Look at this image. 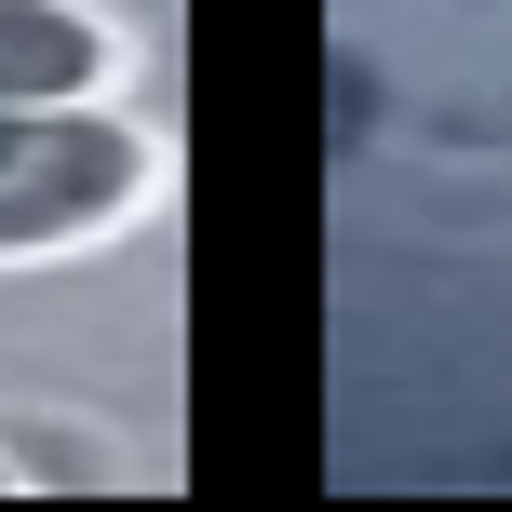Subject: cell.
Instances as JSON below:
<instances>
[{"label":"cell","instance_id":"7a4b0ae2","mask_svg":"<svg viewBox=\"0 0 512 512\" xmlns=\"http://www.w3.org/2000/svg\"><path fill=\"white\" fill-rule=\"evenodd\" d=\"M95 68H108V41L68 0H0V108H68Z\"/></svg>","mask_w":512,"mask_h":512},{"label":"cell","instance_id":"3957f363","mask_svg":"<svg viewBox=\"0 0 512 512\" xmlns=\"http://www.w3.org/2000/svg\"><path fill=\"white\" fill-rule=\"evenodd\" d=\"M0 486H14V472H0Z\"/></svg>","mask_w":512,"mask_h":512},{"label":"cell","instance_id":"6da1fadb","mask_svg":"<svg viewBox=\"0 0 512 512\" xmlns=\"http://www.w3.org/2000/svg\"><path fill=\"white\" fill-rule=\"evenodd\" d=\"M135 176H149V149L122 122H95V108H0V256L122 216Z\"/></svg>","mask_w":512,"mask_h":512}]
</instances>
